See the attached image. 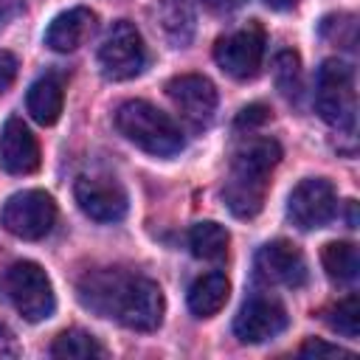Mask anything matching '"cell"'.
Returning a JSON list of instances; mask_svg holds the SVG:
<instances>
[{"instance_id": "cell-26", "label": "cell", "mask_w": 360, "mask_h": 360, "mask_svg": "<svg viewBox=\"0 0 360 360\" xmlns=\"http://www.w3.org/2000/svg\"><path fill=\"white\" fill-rule=\"evenodd\" d=\"M267 118H270V110H267L264 104H250V107H245V110L236 115V127H248V129H253V127L264 124Z\"/></svg>"}, {"instance_id": "cell-29", "label": "cell", "mask_w": 360, "mask_h": 360, "mask_svg": "<svg viewBox=\"0 0 360 360\" xmlns=\"http://www.w3.org/2000/svg\"><path fill=\"white\" fill-rule=\"evenodd\" d=\"M264 6L273 8V11H290V8L298 6V0H264Z\"/></svg>"}, {"instance_id": "cell-14", "label": "cell", "mask_w": 360, "mask_h": 360, "mask_svg": "<svg viewBox=\"0 0 360 360\" xmlns=\"http://www.w3.org/2000/svg\"><path fill=\"white\" fill-rule=\"evenodd\" d=\"M0 163L11 174H31L39 169V143L22 118L11 115L0 132Z\"/></svg>"}, {"instance_id": "cell-5", "label": "cell", "mask_w": 360, "mask_h": 360, "mask_svg": "<svg viewBox=\"0 0 360 360\" xmlns=\"http://www.w3.org/2000/svg\"><path fill=\"white\" fill-rule=\"evenodd\" d=\"M6 290H8V298L14 301L17 312L25 321L37 323V321H45L53 315V307H56L53 287L37 262H28V259L14 262L6 273Z\"/></svg>"}, {"instance_id": "cell-12", "label": "cell", "mask_w": 360, "mask_h": 360, "mask_svg": "<svg viewBox=\"0 0 360 360\" xmlns=\"http://www.w3.org/2000/svg\"><path fill=\"white\" fill-rule=\"evenodd\" d=\"M284 329H287V309L281 307V301L270 295L248 298L233 321V335L242 343H264L281 335Z\"/></svg>"}, {"instance_id": "cell-16", "label": "cell", "mask_w": 360, "mask_h": 360, "mask_svg": "<svg viewBox=\"0 0 360 360\" xmlns=\"http://www.w3.org/2000/svg\"><path fill=\"white\" fill-rule=\"evenodd\" d=\"M62 104H65V87L56 73H45L28 87L25 107L37 124L42 127L56 124V118L62 115Z\"/></svg>"}, {"instance_id": "cell-7", "label": "cell", "mask_w": 360, "mask_h": 360, "mask_svg": "<svg viewBox=\"0 0 360 360\" xmlns=\"http://www.w3.org/2000/svg\"><path fill=\"white\" fill-rule=\"evenodd\" d=\"M0 222L8 233L20 239H42L56 222V202L51 194L39 188L17 191L14 197L6 200Z\"/></svg>"}, {"instance_id": "cell-22", "label": "cell", "mask_w": 360, "mask_h": 360, "mask_svg": "<svg viewBox=\"0 0 360 360\" xmlns=\"http://www.w3.org/2000/svg\"><path fill=\"white\" fill-rule=\"evenodd\" d=\"M273 76H276V87L281 90V96L295 101L301 93V59H298V53L281 51L273 62Z\"/></svg>"}, {"instance_id": "cell-20", "label": "cell", "mask_w": 360, "mask_h": 360, "mask_svg": "<svg viewBox=\"0 0 360 360\" xmlns=\"http://www.w3.org/2000/svg\"><path fill=\"white\" fill-rule=\"evenodd\" d=\"M321 262H323V270L329 273V278H335V281L346 284V281L357 278L360 256H357V248L352 242H329V245H323Z\"/></svg>"}, {"instance_id": "cell-31", "label": "cell", "mask_w": 360, "mask_h": 360, "mask_svg": "<svg viewBox=\"0 0 360 360\" xmlns=\"http://www.w3.org/2000/svg\"><path fill=\"white\" fill-rule=\"evenodd\" d=\"M357 225V217H354V200H349V228Z\"/></svg>"}, {"instance_id": "cell-30", "label": "cell", "mask_w": 360, "mask_h": 360, "mask_svg": "<svg viewBox=\"0 0 360 360\" xmlns=\"http://www.w3.org/2000/svg\"><path fill=\"white\" fill-rule=\"evenodd\" d=\"M17 6H20L17 0H0V25H3L14 11H17Z\"/></svg>"}, {"instance_id": "cell-13", "label": "cell", "mask_w": 360, "mask_h": 360, "mask_svg": "<svg viewBox=\"0 0 360 360\" xmlns=\"http://www.w3.org/2000/svg\"><path fill=\"white\" fill-rule=\"evenodd\" d=\"M256 270L264 281L281 284V287H304L307 284V259L304 253L287 242V239H273L256 253Z\"/></svg>"}, {"instance_id": "cell-17", "label": "cell", "mask_w": 360, "mask_h": 360, "mask_svg": "<svg viewBox=\"0 0 360 360\" xmlns=\"http://www.w3.org/2000/svg\"><path fill=\"white\" fill-rule=\"evenodd\" d=\"M231 295V281L225 273H205L188 287V309L197 318H211L217 315Z\"/></svg>"}, {"instance_id": "cell-8", "label": "cell", "mask_w": 360, "mask_h": 360, "mask_svg": "<svg viewBox=\"0 0 360 360\" xmlns=\"http://www.w3.org/2000/svg\"><path fill=\"white\" fill-rule=\"evenodd\" d=\"M214 59L217 65L239 82H248L259 73L262 59H264V31L259 22H250L233 34H225L214 45Z\"/></svg>"}, {"instance_id": "cell-1", "label": "cell", "mask_w": 360, "mask_h": 360, "mask_svg": "<svg viewBox=\"0 0 360 360\" xmlns=\"http://www.w3.org/2000/svg\"><path fill=\"white\" fill-rule=\"evenodd\" d=\"M79 301L101 318H112L127 329L152 332L163 321V292L160 287L138 273L127 270H90L79 278Z\"/></svg>"}, {"instance_id": "cell-9", "label": "cell", "mask_w": 360, "mask_h": 360, "mask_svg": "<svg viewBox=\"0 0 360 360\" xmlns=\"http://www.w3.org/2000/svg\"><path fill=\"white\" fill-rule=\"evenodd\" d=\"M338 211V197L329 180L323 177H307L301 180L290 200H287V217L292 219V225H298L301 231H315L323 228Z\"/></svg>"}, {"instance_id": "cell-4", "label": "cell", "mask_w": 360, "mask_h": 360, "mask_svg": "<svg viewBox=\"0 0 360 360\" xmlns=\"http://www.w3.org/2000/svg\"><path fill=\"white\" fill-rule=\"evenodd\" d=\"M315 107L329 127L340 132H354L357 90H354V70L346 62L326 59L321 65L315 84Z\"/></svg>"}, {"instance_id": "cell-27", "label": "cell", "mask_w": 360, "mask_h": 360, "mask_svg": "<svg viewBox=\"0 0 360 360\" xmlns=\"http://www.w3.org/2000/svg\"><path fill=\"white\" fill-rule=\"evenodd\" d=\"M17 79V56L11 51H0V96L14 84Z\"/></svg>"}, {"instance_id": "cell-10", "label": "cell", "mask_w": 360, "mask_h": 360, "mask_svg": "<svg viewBox=\"0 0 360 360\" xmlns=\"http://www.w3.org/2000/svg\"><path fill=\"white\" fill-rule=\"evenodd\" d=\"M166 93H169L172 104L177 107V112L194 129H202L211 124V118L217 112V87L211 79H205L200 73H183L166 84Z\"/></svg>"}, {"instance_id": "cell-11", "label": "cell", "mask_w": 360, "mask_h": 360, "mask_svg": "<svg viewBox=\"0 0 360 360\" xmlns=\"http://www.w3.org/2000/svg\"><path fill=\"white\" fill-rule=\"evenodd\" d=\"M79 208L96 222H118L127 214V191L118 180L104 174H84L73 186Z\"/></svg>"}, {"instance_id": "cell-21", "label": "cell", "mask_w": 360, "mask_h": 360, "mask_svg": "<svg viewBox=\"0 0 360 360\" xmlns=\"http://www.w3.org/2000/svg\"><path fill=\"white\" fill-rule=\"evenodd\" d=\"M53 357H68V360H90V357H104L101 343L84 332V329H65L62 335H56L53 346H51Z\"/></svg>"}, {"instance_id": "cell-23", "label": "cell", "mask_w": 360, "mask_h": 360, "mask_svg": "<svg viewBox=\"0 0 360 360\" xmlns=\"http://www.w3.org/2000/svg\"><path fill=\"white\" fill-rule=\"evenodd\" d=\"M326 323H329L338 335L354 340V338L360 335V304H357V295H346L343 301H338V307L329 309Z\"/></svg>"}, {"instance_id": "cell-6", "label": "cell", "mask_w": 360, "mask_h": 360, "mask_svg": "<svg viewBox=\"0 0 360 360\" xmlns=\"http://www.w3.org/2000/svg\"><path fill=\"white\" fill-rule=\"evenodd\" d=\"M146 65V45L138 34V28L127 20H118L110 25L107 37L98 45V68L104 79L110 82H127L135 79Z\"/></svg>"}, {"instance_id": "cell-18", "label": "cell", "mask_w": 360, "mask_h": 360, "mask_svg": "<svg viewBox=\"0 0 360 360\" xmlns=\"http://www.w3.org/2000/svg\"><path fill=\"white\" fill-rule=\"evenodd\" d=\"M158 22H160V31L166 34V39L177 48L188 45L191 37H194V8L188 0H158Z\"/></svg>"}, {"instance_id": "cell-25", "label": "cell", "mask_w": 360, "mask_h": 360, "mask_svg": "<svg viewBox=\"0 0 360 360\" xmlns=\"http://www.w3.org/2000/svg\"><path fill=\"white\" fill-rule=\"evenodd\" d=\"M301 357H352V352L340 349V346H332V343H323V340H315L309 338L301 349H298Z\"/></svg>"}, {"instance_id": "cell-24", "label": "cell", "mask_w": 360, "mask_h": 360, "mask_svg": "<svg viewBox=\"0 0 360 360\" xmlns=\"http://www.w3.org/2000/svg\"><path fill=\"white\" fill-rule=\"evenodd\" d=\"M321 34L343 48H354L357 42V22L352 14H338V17H326L321 22Z\"/></svg>"}, {"instance_id": "cell-19", "label": "cell", "mask_w": 360, "mask_h": 360, "mask_svg": "<svg viewBox=\"0 0 360 360\" xmlns=\"http://www.w3.org/2000/svg\"><path fill=\"white\" fill-rule=\"evenodd\" d=\"M228 242H231L228 231H225L219 222H211V219L197 222V225H191V231H188V248H191V253H194L197 259H205V262H219V259H225Z\"/></svg>"}, {"instance_id": "cell-28", "label": "cell", "mask_w": 360, "mask_h": 360, "mask_svg": "<svg viewBox=\"0 0 360 360\" xmlns=\"http://www.w3.org/2000/svg\"><path fill=\"white\" fill-rule=\"evenodd\" d=\"M211 11H217V14H228V11H236L245 0H202Z\"/></svg>"}, {"instance_id": "cell-15", "label": "cell", "mask_w": 360, "mask_h": 360, "mask_svg": "<svg viewBox=\"0 0 360 360\" xmlns=\"http://www.w3.org/2000/svg\"><path fill=\"white\" fill-rule=\"evenodd\" d=\"M96 28V14L84 6L68 8L59 17H53V22L45 31V45L56 53H70L76 48H82L87 42V37Z\"/></svg>"}, {"instance_id": "cell-3", "label": "cell", "mask_w": 360, "mask_h": 360, "mask_svg": "<svg viewBox=\"0 0 360 360\" xmlns=\"http://www.w3.org/2000/svg\"><path fill=\"white\" fill-rule=\"evenodd\" d=\"M115 127L129 143H135L138 149L155 158H172L183 149L180 127L149 101H141V98L124 101L115 110Z\"/></svg>"}, {"instance_id": "cell-2", "label": "cell", "mask_w": 360, "mask_h": 360, "mask_svg": "<svg viewBox=\"0 0 360 360\" xmlns=\"http://www.w3.org/2000/svg\"><path fill=\"white\" fill-rule=\"evenodd\" d=\"M278 160L281 146L273 138H250L233 152L231 174L222 188L225 205L233 217L250 219L262 211L270 186V172L278 166Z\"/></svg>"}]
</instances>
